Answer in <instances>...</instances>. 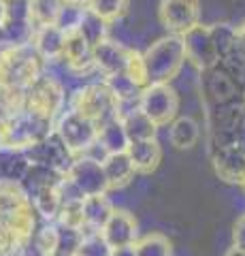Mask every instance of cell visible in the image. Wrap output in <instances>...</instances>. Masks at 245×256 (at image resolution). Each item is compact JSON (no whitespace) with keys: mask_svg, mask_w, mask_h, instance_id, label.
Masks as SVG:
<instances>
[{"mask_svg":"<svg viewBox=\"0 0 245 256\" xmlns=\"http://www.w3.org/2000/svg\"><path fill=\"white\" fill-rule=\"evenodd\" d=\"M36 233V210L19 182L0 180V250L4 256L17 252Z\"/></svg>","mask_w":245,"mask_h":256,"instance_id":"6da1fadb","label":"cell"},{"mask_svg":"<svg viewBox=\"0 0 245 256\" xmlns=\"http://www.w3.org/2000/svg\"><path fill=\"white\" fill-rule=\"evenodd\" d=\"M56 130V122L30 109H21L0 118V150L26 152L36 143L49 139Z\"/></svg>","mask_w":245,"mask_h":256,"instance_id":"7a4b0ae2","label":"cell"},{"mask_svg":"<svg viewBox=\"0 0 245 256\" xmlns=\"http://www.w3.org/2000/svg\"><path fill=\"white\" fill-rule=\"evenodd\" d=\"M45 70V62L32 43L0 45V88L26 92Z\"/></svg>","mask_w":245,"mask_h":256,"instance_id":"3957f363","label":"cell"},{"mask_svg":"<svg viewBox=\"0 0 245 256\" xmlns=\"http://www.w3.org/2000/svg\"><path fill=\"white\" fill-rule=\"evenodd\" d=\"M145 68L149 84H171L175 79L186 60L184 38L175 34H167L158 38L143 52Z\"/></svg>","mask_w":245,"mask_h":256,"instance_id":"277c9868","label":"cell"},{"mask_svg":"<svg viewBox=\"0 0 245 256\" xmlns=\"http://www.w3.org/2000/svg\"><path fill=\"white\" fill-rule=\"evenodd\" d=\"M117 107H120V102H117L113 92L109 90L105 79L77 86L68 94V109H75L85 118L94 120L98 128L109 120L117 118Z\"/></svg>","mask_w":245,"mask_h":256,"instance_id":"5b68a950","label":"cell"},{"mask_svg":"<svg viewBox=\"0 0 245 256\" xmlns=\"http://www.w3.org/2000/svg\"><path fill=\"white\" fill-rule=\"evenodd\" d=\"M98 124L94 120L85 118L75 109L62 111V116L56 120V134L62 143L70 150L73 156H85L92 146L98 141Z\"/></svg>","mask_w":245,"mask_h":256,"instance_id":"8992f818","label":"cell"},{"mask_svg":"<svg viewBox=\"0 0 245 256\" xmlns=\"http://www.w3.org/2000/svg\"><path fill=\"white\" fill-rule=\"evenodd\" d=\"M68 100V92L53 75H49L47 70H43L38 79L26 90V107L34 114L56 120L62 116L64 111V102Z\"/></svg>","mask_w":245,"mask_h":256,"instance_id":"52a82bcc","label":"cell"},{"mask_svg":"<svg viewBox=\"0 0 245 256\" xmlns=\"http://www.w3.org/2000/svg\"><path fill=\"white\" fill-rule=\"evenodd\" d=\"M139 107L154 124L164 126V124H171L177 118L179 96L171 84H149L143 88V94L139 98Z\"/></svg>","mask_w":245,"mask_h":256,"instance_id":"ba28073f","label":"cell"},{"mask_svg":"<svg viewBox=\"0 0 245 256\" xmlns=\"http://www.w3.org/2000/svg\"><path fill=\"white\" fill-rule=\"evenodd\" d=\"M201 88H203V96L207 102V109H216V107H226V105H235L239 100V82L224 70L222 66H213L209 70L201 73Z\"/></svg>","mask_w":245,"mask_h":256,"instance_id":"9c48e42d","label":"cell"},{"mask_svg":"<svg viewBox=\"0 0 245 256\" xmlns=\"http://www.w3.org/2000/svg\"><path fill=\"white\" fill-rule=\"evenodd\" d=\"M158 15H160V24L171 34L184 36L186 32L201 24V2L199 0H160Z\"/></svg>","mask_w":245,"mask_h":256,"instance_id":"30bf717a","label":"cell"},{"mask_svg":"<svg viewBox=\"0 0 245 256\" xmlns=\"http://www.w3.org/2000/svg\"><path fill=\"white\" fill-rule=\"evenodd\" d=\"M66 178L75 184V188L81 192L83 196H96V194H107L109 190V180L105 173L100 160L90 158V156H77Z\"/></svg>","mask_w":245,"mask_h":256,"instance_id":"8fae6325","label":"cell"},{"mask_svg":"<svg viewBox=\"0 0 245 256\" xmlns=\"http://www.w3.org/2000/svg\"><path fill=\"white\" fill-rule=\"evenodd\" d=\"M181 38H184V45H186V60L192 64L199 73L209 70L220 64L216 43H213V36H211V26L199 24L196 28L186 32Z\"/></svg>","mask_w":245,"mask_h":256,"instance_id":"7c38bea8","label":"cell"},{"mask_svg":"<svg viewBox=\"0 0 245 256\" xmlns=\"http://www.w3.org/2000/svg\"><path fill=\"white\" fill-rule=\"evenodd\" d=\"M23 156L28 158L30 164H43V166L56 169L64 175L70 171V166H73L75 158H77V156L70 154V150L62 143V139L56 134V130H53V134L49 139H45L41 143H36V146H32L30 150H26Z\"/></svg>","mask_w":245,"mask_h":256,"instance_id":"4fadbf2b","label":"cell"},{"mask_svg":"<svg viewBox=\"0 0 245 256\" xmlns=\"http://www.w3.org/2000/svg\"><path fill=\"white\" fill-rule=\"evenodd\" d=\"M100 235L105 237V242L117 250V248H128L139 242V226L137 220L128 210H117L111 214V218L105 224V228L100 230Z\"/></svg>","mask_w":245,"mask_h":256,"instance_id":"5bb4252c","label":"cell"},{"mask_svg":"<svg viewBox=\"0 0 245 256\" xmlns=\"http://www.w3.org/2000/svg\"><path fill=\"white\" fill-rule=\"evenodd\" d=\"M130 50L132 47L124 45L122 41L109 36V38H105L102 43H98L96 47H94V66H96L105 77L124 73L126 66H128Z\"/></svg>","mask_w":245,"mask_h":256,"instance_id":"9a60e30c","label":"cell"},{"mask_svg":"<svg viewBox=\"0 0 245 256\" xmlns=\"http://www.w3.org/2000/svg\"><path fill=\"white\" fill-rule=\"evenodd\" d=\"M211 164L213 171L224 184H245V154L233 146V148H224V150H216L211 152Z\"/></svg>","mask_w":245,"mask_h":256,"instance_id":"2e32d148","label":"cell"},{"mask_svg":"<svg viewBox=\"0 0 245 256\" xmlns=\"http://www.w3.org/2000/svg\"><path fill=\"white\" fill-rule=\"evenodd\" d=\"M34 50L41 56V60L45 64L49 62H58L64 58V45H66V32L58 28L56 24L51 26H43L36 28L34 38H32Z\"/></svg>","mask_w":245,"mask_h":256,"instance_id":"e0dca14e","label":"cell"},{"mask_svg":"<svg viewBox=\"0 0 245 256\" xmlns=\"http://www.w3.org/2000/svg\"><path fill=\"white\" fill-rule=\"evenodd\" d=\"M102 166H105V173H107V180H109V188H111V190L126 188L134 180V175H137V169H134L128 152L109 154L105 158V162H102Z\"/></svg>","mask_w":245,"mask_h":256,"instance_id":"ac0fdd59","label":"cell"},{"mask_svg":"<svg viewBox=\"0 0 245 256\" xmlns=\"http://www.w3.org/2000/svg\"><path fill=\"white\" fill-rule=\"evenodd\" d=\"M115 212L113 203L109 201L107 194H96V196H85L83 198V220H85V230L92 233H100L105 224Z\"/></svg>","mask_w":245,"mask_h":256,"instance_id":"d6986e66","label":"cell"},{"mask_svg":"<svg viewBox=\"0 0 245 256\" xmlns=\"http://www.w3.org/2000/svg\"><path fill=\"white\" fill-rule=\"evenodd\" d=\"M128 156L137 173H152L158 169V164L162 160V148L158 143V139L134 141L128 146Z\"/></svg>","mask_w":245,"mask_h":256,"instance_id":"ffe728a7","label":"cell"},{"mask_svg":"<svg viewBox=\"0 0 245 256\" xmlns=\"http://www.w3.org/2000/svg\"><path fill=\"white\" fill-rule=\"evenodd\" d=\"M169 139H171L173 148L190 150V148H194L201 139V126L194 118H190V116L175 118L169 126Z\"/></svg>","mask_w":245,"mask_h":256,"instance_id":"44dd1931","label":"cell"},{"mask_svg":"<svg viewBox=\"0 0 245 256\" xmlns=\"http://www.w3.org/2000/svg\"><path fill=\"white\" fill-rule=\"evenodd\" d=\"M66 175L60 173L56 169H49V166H43V164H30L28 171L23 173L21 178V186L23 190L28 192V194H32V192L41 190V188H51V186H60L62 182H64Z\"/></svg>","mask_w":245,"mask_h":256,"instance_id":"7402d4cb","label":"cell"},{"mask_svg":"<svg viewBox=\"0 0 245 256\" xmlns=\"http://www.w3.org/2000/svg\"><path fill=\"white\" fill-rule=\"evenodd\" d=\"M98 143L105 148L107 154H120V152H128L130 139L126 134V128L120 118H113L105 122L98 130Z\"/></svg>","mask_w":245,"mask_h":256,"instance_id":"603a6c76","label":"cell"},{"mask_svg":"<svg viewBox=\"0 0 245 256\" xmlns=\"http://www.w3.org/2000/svg\"><path fill=\"white\" fill-rule=\"evenodd\" d=\"M62 186V184H60ZM60 186H51V188H41L30 194L32 205L36 214L41 216L45 222H56L60 210H62V194H60Z\"/></svg>","mask_w":245,"mask_h":256,"instance_id":"cb8c5ba5","label":"cell"},{"mask_svg":"<svg viewBox=\"0 0 245 256\" xmlns=\"http://www.w3.org/2000/svg\"><path fill=\"white\" fill-rule=\"evenodd\" d=\"M122 120V124L126 128V134H128V139L130 143L134 141H149V139H156V134H158V124H154L152 120H149L143 111L139 109H134L130 111V114H126Z\"/></svg>","mask_w":245,"mask_h":256,"instance_id":"d4e9b609","label":"cell"},{"mask_svg":"<svg viewBox=\"0 0 245 256\" xmlns=\"http://www.w3.org/2000/svg\"><path fill=\"white\" fill-rule=\"evenodd\" d=\"M211 36L213 43H216V52L220 62L226 60L228 56H233L239 50V28L233 26V24H213L211 26Z\"/></svg>","mask_w":245,"mask_h":256,"instance_id":"484cf974","label":"cell"},{"mask_svg":"<svg viewBox=\"0 0 245 256\" xmlns=\"http://www.w3.org/2000/svg\"><path fill=\"white\" fill-rule=\"evenodd\" d=\"M105 84L109 86V90L113 92L117 102H137L143 94V86H139L132 77L126 73H117V75H109L105 77Z\"/></svg>","mask_w":245,"mask_h":256,"instance_id":"4316f807","label":"cell"},{"mask_svg":"<svg viewBox=\"0 0 245 256\" xmlns=\"http://www.w3.org/2000/svg\"><path fill=\"white\" fill-rule=\"evenodd\" d=\"M62 6H64L62 0H30V18H32L34 28L56 24Z\"/></svg>","mask_w":245,"mask_h":256,"instance_id":"83f0119b","label":"cell"},{"mask_svg":"<svg viewBox=\"0 0 245 256\" xmlns=\"http://www.w3.org/2000/svg\"><path fill=\"white\" fill-rule=\"evenodd\" d=\"M109 26H111V24L105 22L102 18H98L96 13H92L88 6H85L81 24H79V32L88 38L90 45L96 47L98 43L105 41V38H109Z\"/></svg>","mask_w":245,"mask_h":256,"instance_id":"f1b7e54d","label":"cell"},{"mask_svg":"<svg viewBox=\"0 0 245 256\" xmlns=\"http://www.w3.org/2000/svg\"><path fill=\"white\" fill-rule=\"evenodd\" d=\"M137 256H173V246L162 233H149L134 244Z\"/></svg>","mask_w":245,"mask_h":256,"instance_id":"f546056e","label":"cell"},{"mask_svg":"<svg viewBox=\"0 0 245 256\" xmlns=\"http://www.w3.org/2000/svg\"><path fill=\"white\" fill-rule=\"evenodd\" d=\"M128 6L130 0H90L88 2V9L109 24L120 22L128 13Z\"/></svg>","mask_w":245,"mask_h":256,"instance_id":"4dcf8cb0","label":"cell"},{"mask_svg":"<svg viewBox=\"0 0 245 256\" xmlns=\"http://www.w3.org/2000/svg\"><path fill=\"white\" fill-rule=\"evenodd\" d=\"M111 252L113 248L105 242V237L92 230H85L75 248V256H111Z\"/></svg>","mask_w":245,"mask_h":256,"instance_id":"1f68e13d","label":"cell"},{"mask_svg":"<svg viewBox=\"0 0 245 256\" xmlns=\"http://www.w3.org/2000/svg\"><path fill=\"white\" fill-rule=\"evenodd\" d=\"M83 11H85V6L64 4V6H62V11H60V15H58L56 26L64 30L66 34H68V32H75V30H79V24H81Z\"/></svg>","mask_w":245,"mask_h":256,"instance_id":"d6a6232c","label":"cell"},{"mask_svg":"<svg viewBox=\"0 0 245 256\" xmlns=\"http://www.w3.org/2000/svg\"><path fill=\"white\" fill-rule=\"evenodd\" d=\"M128 77H132L134 82H137L139 86H149V79H147V68H145V60H143V54L137 52L132 47L130 50V58H128V66H126L124 70Z\"/></svg>","mask_w":245,"mask_h":256,"instance_id":"836d02e7","label":"cell"},{"mask_svg":"<svg viewBox=\"0 0 245 256\" xmlns=\"http://www.w3.org/2000/svg\"><path fill=\"white\" fill-rule=\"evenodd\" d=\"M233 246L245 250V214L235 222V228H233Z\"/></svg>","mask_w":245,"mask_h":256,"instance_id":"e575fe53","label":"cell"},{"mask_svg":"<svg viewBox=\"0 0 245 256\" xmlns=\"http://www.w3.org/2000/svg\"><path fill=\"white\" fill-rule=\"evenodd\" d=\"M17 256H51V254H47L43 248L34 242V239H30L28 244H23V248L17 252Z\"/></svg>","mask_w":245,"mask_h":256,"instance_id":"d590c367","label":"cell"},{"mask_svg":"<svg viewBox=\"0 0 245 256\" xmlns=\"http://www.w3.org/2000/svg\"><path fill=\"white\" fill-rule=\"evenodd\" d=\"M237 148L245 154V116H243L241 124H239V130H237Z\"/></svg>","mask_w":245,"mask_h":256,"instance_id":"8d00e7d4","label":"cell"},{"mask_svg":"<svg viewBox=\"0 0 245 256\" xmlns=\"http://www.w3.org/2000/svg\"><path fill=\"white\" fill-rule=\"evenodd\" d=\"M111 256H137V250L134 246H128V248H117V250L111 252Z\"/></svg>","mask_w":245,"mask_h":256,"instance_id":"74e56055","label":"cell"},{"mask_svg":"<svg viewBox=\"0 0 245 256\" xmlns=\"http://www.w3.org/2000/svg\"><path fill=\"white\" fill-rule=\"evenodd\" d=\"M224 256H245V250H241V248H228V252Z\"/></svg>","mask_w":245,"mask_h":256,"instance_id":"f35d334b","label":"cell"},{"mask_svg":"<svg viewBox=\"0 0 245 256\" xmlns=\"http://www.w3.org/2000/svg\"><path fill=\"white\" fill-rule=\"evenodd\" d=\"M64 4H73V6H88L90 0H62Z\"/></svg>","mask_w":245,"mask_h":256,"instance_id":"ab89813d","label":"cell"},{"mask_svg":"<svg viewBox=\"0 0 245 256\" xmlns=\"http://www.w3.org/2000/svg\"><path fill=\"white\" fill-rule=\"evenodd\" d=\"M2 20H4V2L0 0V24H2Z\"/></svg>","mask_w":245,"mask_h":256,"instance_id":"60d3db41","label":"cell"},{"mask_svg":"<svg viewBox=\"0 0 245 256\" xmlns=\"http://www.w3.org/2000/svg\"><path fill=\"white\" fill-rule=\"evenodd\" d=\"M53 256H75V254H73V252H62V250H58Z\"/></svg>","mask_w":245,"mask_h":256,"instance_id":"b9f144b4","label":"cell"},{"mask_svg":"<svg viewBox=\"0 0 245 256\" xmlns=\"http://www.w3.org/2000/svg\"><path fill=\"white\" fill-rule=\"evenodd\" d=\"M0 45H4V36H2V30H0Z\"/></svg>","mask_w":245,"mask_h":256,"instance_id":"7bdbcfd3","label":"cell"},{"mask_svg":"<svg viewBox=\"0 0 245 256\" xmlns=\"http://www.w3.org/2000/svg\"><path fill=\"white\" fill-rule=\"evenodd\" d=\"M0 256H4V254H2V250H0Z\"/></svg>","mask_w":245,"mask_h":256,"instance_id":"ee69618b","label":"cell"},{"mask_svg":"<svg viewBox=\"0 0 245 256\" xmlns=\"http://www.w3.org/2000/svg\"><path fill=\"white\" fill-rule=\"evenodd\" d=\"M243 190H245V184H243Z\"/></svg>","mask_w":245,"mask_h":256,"instance_id":"f6af8a7d","label":"cell"}]
</instances>
